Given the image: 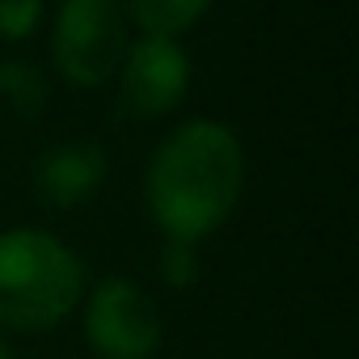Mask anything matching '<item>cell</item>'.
Segmentation results:
<instances>
[{"label":"cell","instance_id":"obj_8","mask_svg":"<svg viewBox=\"0 0 359 359\" xmlns=\"http://www.w3.org/2000/svg\"><path fill=\"white\" fill-rule=\"evenodd\" d=\"M0 102L22 118H34L47 106V76L26 60H5L0 64Z\"/></svg>","mask_w":359,"mask_h":359},{"label":"cell","instance_id":"obj_5","mask_svg":"<svg viewBox=\"0 0 359 359\" xmlns=\"http://www.w3.org/2000/svg\"><path fill=\"white\" fill-rule=\"evenodd\" d=\"M191 55L177 39L140 34L118 64V97L135 118H161L182 106L191 89Z\"/></svg>","mask_w":359,"mask_h":359},{"label":"cell","instance_id":"obj_1","mask_svg":"<svg viewBox=\"0 0 359 359\" xmlns=\"http://www.w3.org/2000/svg\"><path fill=\"white\" fill-rule=\"evenodd\" d=\"M245 187V148L229 123L187 118L144 169V208L169 241L199 245L237 208Z\"/></svg>","mask_w":359,"mask_h":359},{"label":"cell","instance_id":"obj_4","mask_svg":"<svg viewBox=\"0 0 359 359\" xmlns=\"http://www.w3.org/2000/svg\"><path fill=\"white\" fill-rule=\"evenodd\" d=\"M81 325L97 359H152L161 351V309L156 300L131 279H102L85 287Z\"/></svg>","mask_w":359,"mask_h":359},{"label":"cell","instance_id":"obj_9","mask_svg":"<svg viewBox=\"0 0 359 359\" xmlns=\"http://www.w3.org/2000/svg\"><path fill=\"white\" fill-rule=\"evenodd\" d=\"M199 245H191V241H169L165 237V250H161V279L169 283V287H177V292H187V287H195L199 283Z\"/></svg>","mask_w":359,"mask_h":359},{"label":"cell","instance_id":"obj_3","mask_svg":"<svg viewBox=\"0 0 359 359\" xmlns=\"http://www.w3.org/2000/svg\"><path fill=\"white\" fill-rule=\"evenodd\" d=\"M127 13L123 0H64L51 26V60L60 76L76 89H97L114 81L127 55Z\"/></svg>","mask_w":359,"mask_h":359},{"label":"cell","instance_id":"obj_11","mask_svg":"<svg viewBox=\"0 0 359 359\" xmlns=\"http://www.w3.org/2000/svg\"><path fill=\"white\" fill-rule=\"evenodd\" d=\"M0 359H13V351L5 346V338H0Z\"/></svg>","mask_w":359,"mask_h":359},{"label":"cell","instance_id":"obj_10","mask_svg":"<svg viewBox=\"0 0 359 359\" xmlns=\"http://www.w3.org/2000/svg\"><path fill=\"white\" fill-rule=\"evenodd\" d=\"M47 5L43 0H0V39L5 43H26L43 26Z\"/></svg>","mask_w":359,"mask_h":359},{"label":"cell","instance_id":"obj_7","mask_svg":"<svg viewBox=\"0 0 359 359\" xmlns=\"http://www.w3.org/2000/svg\"><path fill=\"white\" fill-rule=\"evenodd\" d=\"M212 0H123V13L140 26V34L177 39L203 22Z\"/></svg>","mask_w":359,"mask_h":359},{"label":"cell","instance_id":"obj_6","mask_svg":"<svg viewBox=\"0 0 359 359\" xmlns=\"http://www.w3.org/2000/svg\"><path fill=\"white\" fill-rule=\"evenodd\" d=\"M102 182H106V152L93 140L51 144L34 161V195L43 199V208L55 212H72L89 203L102 191Z\"/></svg>","mask_w":359,"mask_h":359},{"label":"cell","instance_id":"obj_2","mask_svg":"<svg viewBox=\"0 0 359 359\" xmlns=\"http://www.w3.org/2000/svg\"><path fill=\"white\" fill-rule=\"evenodd\" d=\"M85 300V262L68 241L43 229L0 233V325L43 334L68 321Z\"/></svg>","mask_w":359,"mask_h":359}]
</instances>
